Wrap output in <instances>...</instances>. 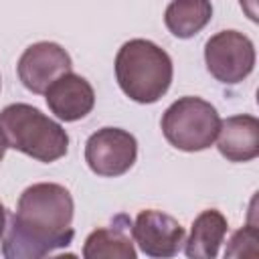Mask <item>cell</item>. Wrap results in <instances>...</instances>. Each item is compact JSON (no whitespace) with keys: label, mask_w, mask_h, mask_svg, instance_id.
I'll return each instance as SVG.
<instances>
[{"label":"cell","mask_w":259,"mask_h":259,"mask_svg":"<svg viewBox=\"0 0 259 259\" xmlns=\"http://www.w3.org/2000/svg\"><path fill=\"white\" fill-rule=\"evenodd\" d=\"M75 202L71 192L55 182H36L18 198L2 235L4 259H47L55 249L71 245Z\"/></svg>","instance_id":"obj_1"},{"label":"cell","mask_w":259,"mask_h":259,"mask_svg":"<svg viewBox=\"0 0 259 259\" xmlns=\"http://www.w3.org/2000/svg\"><path fill=\"white\" fill-rule=\"evenodd\" d=\"M174 77L170 55L148 38H132L115 55L119 89L136 103H156L166 95Z\"/></svg>","instance_id":"obj_2"},{"label":"cell","mask_w":259,"mask_h":259,"mask_svg":"<svg viewBox=\"0 0 259 259\" xmlns=\"http://www.w3.org/2000/svg\"><path fill=\"white\" fill-rule=\"evenodd\" d=\"M0 134L8 148L45 164L69 152V134L63 125L28 103H10L0 111Z\"/></svg>","instance_id":"obj_3"},{"label":"cell","mask_w":259,"mask_h":259,"mask_svg":"<svg viewBox=\"0 0 259 259\" xmlns=\"http://www.w3.org/2000/svg\"><path fill=\"white\" fill-rule=\"evenodd\" d=\"M164 138L182 152H200L217 140L221 117L212 103L202 97L186 95L176 99L162 115Z\"/></svg>","instance_id":"obj_4"},{"label":"cell","mask_w":259,"mask_h":259,"mask_svg":"<svg viewBox=\"0 0 259 259\" xmlns=\"http://www.w3.org/2000/svg\"><path fill=\"white\" fill-rule=\"evenodd\" d=\"M206 71L225 85H237L253 73L255 47L239 30H221L204 42Z\"/></svg>","instance_id":"obj_5"},{"label":"cell","mask_w":259,"mask_h":259,"mask_svg":"<svg viewBox=\"0 0 259 259\" xmlns=\"http://www.w3.org/2000/svg\"><path fill=\"white\" fill-rule=\"evenodd\" d=\"M138 158V142L134 134L121 127H101L85 142V162L93 174L117 178L125 174Z\"/></svg>","instance_id":"obj_6"},{"label":"cell","mask_w":259,"mask_h":259,"mask_svg":"<svg viewBox=\"0 0 259 259\" xmlns=\"http://www.w3.org/2000/svg\"><path fill=\"white\" fill-rule=\"evenodd\" d=\"M71 57L69 53L51 40H40L24 49L18 59L16 71L20 83L30 93H45L59 77L71 73Z\"/></svg>","instance_id":"obj_7"},{"label":"cell","mask_w":259,"mask_h":259,"mask_svg":"<svg viewBox=\"0 0 259 259\" xmlns=\"http://www.w3.org/2000/svg\"><path fill=\"white\" fill-rule=\"evenodd\" d=\"M132 237L146 257L172 259L184 243V227L162 210L146 208L132 223Z\"/></svg>","instance_id":"obj_8"},{"label":"cell","mask_w":259,"mask_h":259,"mask_svg":"<svg viewBox=\"0 0 259 259\" xmlns=\"http://www.w3.org/2000/svg\"><path fill=\"white\" fill-rule=\"evenodd\" d=\"M45 99L51 113L61 121H77L91 113L95 105V91L85 77L71 71L59 77L45 91Z\"/></svg>","instance_id":"obj_9"},{"label":"cell","mask_w":259,"mask_h":259,"mask_svg":"<svg viewBox=\"0 0 259 259\" xmlns=\"http://www.w3.org/2000/svg\"><path fill=\"white\" fill-rule=\"evenodd\" d=\"M217 148L229 162H251L259 156V119L249 113L221 119Z\"/></svg>","instance_id":"obj_10"},{"label":"cell","mask_w":259,"mask_h":259,"mask_svg":"<svg viewBox=\"0 0 259 259\" xmlns=\"http://www.w3.org/2000/svg\"><path fill=\"white\" fill-rule=\"evenodd\" d=\"M83 259H138L130 217L115 214L109 225L91 231L83 243Z\"/></svg>","instance_id":"obj_11"},{"label":"cell","mask_w":259,"mask_h":259,"mask_svg":"<svg viewBox=\"0 0 259 259\" xmlns=\"http://www.w3.org/2000/svg\"><path fill=\"white\" fill-rule=\"evenodd\" d=\"M227 219L217 208L202 210L194 221L188 239L184 241V253L188 259H217L219 249L227 235Z\"/></svg>","instance_id":"obj_12"},{"label":"cell","mask_w":259,"mask_h":259,"mask_svg":"<svg viewBox=\"0 0 259 259\" xmlns=\"http://www.w3.org/2000/svg\"><path fill=\"white\" fill-rule=\"evenodd\" d=\"M212 18V4L206 0H176L166 6L164 22L176 38L198 34Z\"/></svg>","instance_id":"obj_13"},{"label":"cell","mask_w":259,"mask_h":259,"mask_svg":"<svg viewBox=\"0 0 259 259\" xmlns=\"http://www.w3.org/2000/svg\"><path fill=\"white\" fill-rule=\"evenodd\" d=\"M223 259H259V231L255 223L233 233Z\"/></svg>","instance_id":"obj_14"},{"label":"cell","mask_w":259,"mask_h":259,"mask_svg":"<svg viewBox=\"0 0 259 259\" xmlns=\"http://www.w3.org/2000/svg\"><path fill=\"white\" fill-rule=\"evenodd\" d=\"M6 221H8V217H6V208H4V204L0 202V237L4 235V229H6Z\"/></svg>","instance_id":"obj_15"},{"label":"cell","mask_w":259,"mask_h":259,"mask_svg":"<svg viewBox=\"0 0 259 259\" xmlns=\"http://www.w3.org/2000/svg\"><path fill=\"white\" fill-rule=\"evenodd\" d=\"M49 259H79L75 253H61V255H55V257H49Z\"/></svg>","instance_id":"obj_16"},{"label":"cell","mask_w":259,"mask_h":259,"mask_svg":"<svg viewBox=\"0 0 259 259\" xmlns=\"http://www.w3.org/2000/svg\"><path fill=\"white\" fill-rule=\"evenodd\" d=\"M6 142H4V138H2V134H0V162H2V158H4V154H6Z\"/></svg>","instance_id":"obj_17"},{"label":"cell","mask_w":259,"mask_h":259,"mask_svg":"<svg viewBox=\"0 0 259 259\" xmlns=\"http://www.w3.org/2000/svg\"><path fill=\"white\" fill-rule=\"evenodd\" d=\"M0 87H2V81H0Z\"/></svg>","instance_id":"obj_18"}]
</instances>
